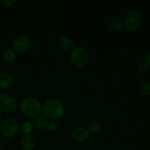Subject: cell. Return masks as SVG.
<instances>
[{
  "label": "cell",
  "mask_w": 150,
  "mask_h": 150,
  "mask_svg": "<svg viewBox=\"0 0 150 150\" xmlns=\"http://www.w3.org/2000/svg\"><path fill=\"white\" fill-rule=\"evenodd\" d=\"M66 108L62 100L57 98L48 99L42 105V115L49 120H59L65 114Z\"/></svg>",
  "instance_id": "cell-1"
},
{
  "label": "cell",
  "mask_w": 150,
  "mask_h": 150,
  "mask_svg": "<svg viewBox=\"0 0 150 150\" xmlns=\"http://www.w3.org/2000/svg\"><path fill=\"white\" fill-rule=\"evenodd\" d=\"M42 105L40 101L35 97H26L21 102L19 108L23 115L29 118H36L41 115Z\"/></svg>",
  "instance_id": "cell-2"
},
{
  "label": "cell",
  "mask_w": 150,
  "mask_h": 150,
  "mask_svg": "<svg viewBox=\"0 0 150 150\" xmlns=\"http://www.w3.org/2000/svg\"><path fill=\"white\" fill-rule=\"evenodd\" d=\"M70 61L73 67L83 68L86 67L89 61V54L83 46L77 45L70 51Z\"/></svg>",
  "instance_id": "cell-3"
},
{
  "label": "cell",
  "mask_w": 150,
  "mask_h": 150,
  "mask_svg": "<svg viewBox=\"0 0 150 150\" xmlns=\"http://www.w3.org/2000/svg\"><path fill=\"white\" fill-rule=\"evenodd\" d=\"M20 128L18 121L13 117L4 119L0 125V131L1 134L7 139H13L16 137L18 134Z\"/></svg>",
  "instance_id": "cell-4"
},
{
  "label": "cell",
  "mask_w": 150,
  "mask_h": 150,
  "mask_svg": "<svg viewBox=\"0 0 150 150\" xmlns=\"http://www.w3.org/2000/svg\"><path fill=\"white\" fill-rule=\"evenodd\" d=\"M124 28L129 32H136L142 25V17L137 10H129L123 19Z\"/></svg>",
  "instance_id": "cell-5"
},
{
  "label": "cell",
  "mask_w": 150,
  "mask_h": 150,
  "mask_svg": "<svg viewBox=\"0 0 150 150\" xmlns=\"http://www.w3.org/2000/svg\"><path fill=\"white\" fill-rule=\"evenodd\" d=\"M32 40L30 36L27 35H20L16 37L12 42L13 49L16 54H25L28 52L32 48Z\"/></svg>",
  "instance_id": "cell-6"
},
{
  "label": "cell",
  "mask_w": 150,
  "mask_h": 150,
  "mask_svg": "<svg viewBox=\"0 0 150 150\" xmlns=\"http://www.w3.org/2000/svg\"><path fill=\"white\" fill-rule=\"evenodd\" d=\"M18 103L16 98L7 93L0 94V112L13 114L16 111Z\"/></svg>",
  "instance_id": "cell-7"
},
{
  "label": "cell",
  "mask_w": 150,
  "mask_h": 150,
  "mask_svg": "<svg viewBox=\"0 0 150 150\" xmlns=\"http://www.w3.org/2000/svg\"><path fill=\"white\" fill-rule=\"evenodd\" d=\"M72 138L74 141L79 143H83L89 140L90 133L87 128L84 127H77L73 130L71 133Z\"/></svg>",
  "instance_id": "cell-8"
},
{
  "label": "cell",
  "mask_w": 150,
  "mask_h": 150,
  "mask_svg": "<svg viewBox=\"0 0 150 150\" xmlns=\"http://www.w3.org/2000/svg\"><path fill=\"white\" fill-rule=\"evenodd\" d=\"M36 146V139L32 135H24L20 140L21 150H34Z\"/></svg>",
  "instance_id": "cell-9"
},
{
  "label": "cell",
  "mask_w": 150,
  "mask_h": 150,
  "mask_svg": "<svg viewBox=\"0 0 150 150\" xmlns=\"http://www.w3.org/2000/svg\"><path fill=\"white\" fill-rule=\"evenodd\" d=\"M14 84L13 76L6 72H0V89H9Z\"/></svg>",
  "instance_id": "cell-10"
},
{
  "label": "cell",
  "mask_w": 150,
  "mask_h": 150,
  "mask_svg": "<svg viewBox=\"0 0 150 150\" xmlns=\"http://www.w3.org/2000/svg\"><path fill=\"white\" fill-rule=\"evenodd\" d=\"M59 47L62 50L65 51H71L75 47L74 40L68 36H64L59 40Z\"/></svg>",
  "instance_id": "cell-11"
},
{
  "label": "cell",
  "mask_w": 150,
  "mask_h": 150,
  "mask_svg": "<svg viewBox=\"0 0 150 150\" xmlns=\"http://www.w3.org/2000/svg\"><path fill=\"white\" fill-rule=\"evenodd\" d=\"M1 59L5 63L10 64L16 59V52L12 48H7L1 53Z\"/></svg>",
  "instance_id": "cell-12"
},
{
  "label": "cell",
  "mask_w": 150,
  "mask_h": 150,
  "mask_svg": "<svg viewBox=\"0 0 150 150\" xmlns=\"http://www.w3.org/2000/svg\"><path fill=\"white\" fill-rule=\"evenodd\" d=\"M102 123L98 120H93L88 125L87 130L90 134H97L102 130Z\"/></svg>",
  "instance_id": "cell-13"
},
{
  "label": "cell",
  "mask_w": 150,
  "mask_h": 150,
  "mask_svg": "<svg viewBox=\"0 0 150 150\" xmlns=\"http://www.w3.org/2000/svg\"><path fill=\"white\" fill-rule=\"evenodd\" d=\"M110 28L113 31L120 32V31H121L124 28L123 21L122 19L119 18H115L112 19L111 22H110Z\"/></svg>",
  "instance_id": "cell-14"
},
{
  "label": "cell",
  "mask_w": 150,
  "mask_h": 150,
  "mask_svg": "<svg viewBox=\"0 0 150 150\" xmlns=\"http://www.w3.org/2000/svg\"><path fill=\"white\" fill-rule=\"evenodd\" d=\"M48 120H47L43 115H40L36 118H35L34 125L38 130H43V129H45Z\"/></svg>",
  "instance_id": "cell-15"
},
{
  "label": "cell",
  "mask_w": 150,
  "mask_h": 150,
  "mask_svg": "<svg viewBox=\"0 0 150 150\" xmlns=\"http://www.w3.org/2000/svg\"><path fill=\"white\" fill-rule=\"evenodd\" d=\"M22 132L24 135H29L34 130V125L30 122H24L21 127Z\"/></svg>",
  "instance_id": "cell-16"
},
{
  "label": "cell",
  "mask_w": 150,
  "mask_h": 150,
  "mask_svg": "<svg viewBox=\"0 0 150 150\" xmlns=\"http://www.w3.org/2000/svg\"><path fill=\"white\" fill-rule=\"evenodd\" d=\"M59 128V125L57 122L54 120H48L45 125V129L50 133H55Z\"/></svg>",
  "instance_id": "cell-17"
},
{
  "label": "cell",
  "mask_w": 150,
  "mask_h": 150,
  "mask_svg": "<svg viewBox=\"0 0 150 150\" xmlns=\"http://www.w3.org/2000/svg\"><path fill=\"white\" fill-rule=\"evenodd\" d=\"M149 66L146 64L145 62H140L137 66V72L140 74H144V73H147L149 70Z\"/></svg>",
  "instance_id": "cell-18"
},
{
  "label": "cell",
  "mask_w": 150,
  "mask_h": 150,
  "mask_svg": "<svg viewBox=\"0 0 150 150\" xmlns=\"http://www.w3.org/2000/svg\"><path fill=\"white\" fill-rule=\"evenodd\" d=\"M141 91L143 95L146 96H150V82L147 81L144 83L141 86Z\"/></svg>",
  "instance_id": "cell-19"
},
{
  "label": "cell",
  "mask_w": 150,
  "mask_h": 150,
  "mask_svg": "<svg viewBox=\"0 0 150 150\" xmlns=\"http://www.w3.org/2000/svg\"><path fill=\"white\" fill-rule=\"evenodd\" d=\"M16 3V0H2L1 1V4H2L3 7H6V8H10V7H13Z\"/></svg>",
  "instance_id": "cell-20"
},
{
  "label": "cell",
  "mask_w": 150,
  "mask_h": 150,
  "mask_svg": "<svg viewBox=\"0 0 150 150\" xmlns=\"http://www.w3.org/2000/svg\"><path fill=\"white\" fill-rule=\"evenodd\" d=\"M145 62L148 64V66L150 67V51L148 52V54L146 56V62Z\"/></svg>",
  "instance_id": "cell-21"
},
{
  "label": "cell",
  "mask_w": 150,
  "mask_h": 150,
  "mask_svg": "<svg viewBox=\"0 0 150 150\" xmlns=\"http://www.w3.org/2000/svg\"><path fill=\"white\" fill-rule=\"evenodd\" d=\"M3 121V120H2V115H1V113L0 112V125H1V122Z\"/></svg>",
  "instance_id": "cell-22"
},
{
  "label": "cell",
  "mask_w": 150,
  "mask_h": 150,
  "mask_svg": "<svg viewBox=\"0 0 150 150\" xmlns=\"http://www.w3.org/2000/svg\"><path fill=\"white\" fill-rule=\"evenodd\" d=\"M0 150H4L3 149H1V148H0Z\"/></svg>",
  "instance_id": "cell-23"
},
{
  "label": "cell",
  "mask_w": 150,
  "mask_h": 150,
  "mask_svg": "<svg viewBox=\"0 0 150 150\" xmlns=\"http://www.w3.org/2000/svg\"><path fill=\"white\" fill-rule=\"evenodd\" d=\"M149 6H150V2H149Z\"/></svg>",
  "instance_id": "cell-24"
}]
</instances>
